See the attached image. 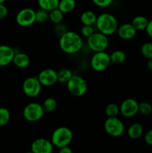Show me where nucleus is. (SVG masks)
I'll return each instance as SVG.
<instances>
[{"label": "nucleus", "instance_id": "f257e3e1", "mask_svg": "<svg viewBox=\"0 0 152 153\" xmlns=\"http://www.w3.org/2000/svg\"><path fill=\"white\" fill-rule=\"evenodd\" d=\"M59 46L61 50L66 54L72 55L78 52L83 46L81 36L72 31H66L61 35Z\"/></svg>", "mask_w": 152, "mask_h": 153}, {"label": "nucleus", "instance_id": "5701e85b", "mask_svg": "<svg viewBox=\"0 0 152 153\" xmlns=\"http://www.w3.org/2000/svg\"><path fill=\"white\" fill-rule=\"evenodd\" d=\"M72 76V72L69 69H61L58 72V82L61 84H66Z\"/></svg>", "mask_w": 152, "mask_h": 153}, {"label": "nucleus", "instance_id": "b1692460", "mask_svg": "<svg viewBox=\"0 0 152 153\" xmlns=\"http://www.w3.org/2000/svg\"><path fill=\"white\" fill-rule=\"evenodd\" d=\"M42 106H43V108L45 112H46V113H52V112L55 111V109L57 108L58 102H57L55 99L52 98V97H49V98L46 99L43 101Z\"/></svg>", "mask_w": 152, "mask_h": 153}, {"label": "nucleus", "instance_id": "4468645a", "mask_svg": "<svg viewBox=\"0 0 152 153\" xmlns=\"http://www.w3.org/2000/svg\"><path fill=\"white\" fill-rule=\"evenodd\" d=\"M15 51L10 46L7 45L0 46V67H6L13 62L15 55Z\"/></svg>", "mask_w": 152, "mask_h": 153}, {"label": "nucleus", "instance_id": "c9c22d12", "mask_svg": "<svg viewBox=\"0 0 152 153\" xmlns=\"http://www.w3.org/2000/svg\"><path fill=\"white\" fill-rule=\"evenodd\" d=\"M59 152L61 153H72V150L70 149V147H69V146H63V147L60 148Z\"/></svg>", "mask_w": 152, "mask_h": 153}, {"label": "nucleus", "instance_id": "393cba45", "mask_svg": "<svg viewBox=\"0 0 152 153\" xmlns=\"http://www.w3.org/2000/svg\"><path fill=\"white\" fill-rule=\"evenodd\" d=\"M63 14L64 13L58 8H55L54 10L49 11V20L52 21L53 23L58 25L61 24L63 19Z\"/></svg>", "mask_w": 152, "mask_h": 153}, {"label": "nucleus", "instance_id": "c756f323", "mask_svg": "<svg viewBox=\"0 0 152 153\" xmlns=\"http://www.w3.org/2000/svg\"><path fill=\"white\" fill-rule=\"evenodd\" d=\"M139 112L143 115H149L152 112V105L147 102L139 103Z\"/></svg>", "mask_w": 152, "mask_h": 153}, {"label": "nucleus", "instance_id": "f704fd0d", "mask_svg": "<svg viewBox=\"0 0 152 153\" xmlns=\"http://www.w3.org/2000/svg\"><path fill=\"white\" fill-rule=\"evenodd\" d=\"M145 31L146 32H147L148 35L151 38H152V19L148 21V23L147 27H146Z\"/></svg>", "mask_w": 152, "mask_h": 153}, {"label": "nucleus", "instance_id": "aec40b11", "mask_svg": "<svg viewBox=\"0 0 152 153\" xmlns=\"http://www.w3.org/2000/svg\"><path fill=\"white\" fill-rule=\"evenodd\" d=\"M60 0H37V3L40 8L51 11L55 8H58Z\"/></svg>", "mask_w": 152, "mask_h": 153}, {"label": "nucleus", "instance_id": "bb28decb", "mask_svg": "<svg viewBox=\"0 0 152 153\" xmlns=\"http://www.w3.org/2000/svg\"><path fill=\"white\" fill-rule=\"evenodd\" d=\"M36 22L39 23H45L49 20V12L46 10L40 8L35 11Z\"/></svg>", "mask_w": 152, "mask_h": 153}, {"label": "nucleus", "instance_id": "6ab92c4d", "mask_svg": "<svg viewBox=\"0 0 152 153\" xmlns=\"http://www.w3.org/2000/svg\"><path fill=\"white\" fill-rule=\"evenodd\" d=\"M76 7L75 0H60L58 9L63 13H68L72 11Z\"/></svg>", "mask_w": 152, "mask_h": 153}, {"label": "nucleus", "instance_id": "ddd939ff", "mask_svg": "<svg viewBox=\"0 0 152 153\" xmlns=\"http://www.w3.org/2000/svg\"><path fill=\"white\" fill-rule=\"evenodd\" d=\"M37 78L43 86H52L58 82V72L52 69H45L39 73Z\"/></svg>", "mask_w": 152, "mask_h": 153}, {"label": "nucleus", "instance_id": "f8f14e48", "mask_svg": "<svg viewBox=\"0 0 152 153\" xmlns=\"http://www.w3.org/2000/svg\"><path fill=\"white\" fill-rule=\"evenodd\" d=\"M53 144L46 138H37L32 142L31 150L33 153H51L53 151Z\"/></svg>", "mask_w": 152, "mask_h": 153}, {"label": "nucleus", "instance_id": "2eb2a0df", "mask_svg": "<svg viewBox=\"0 0 152 153\" xmlns=\"http://www.w3.org/2000/svg\"><path fill=\"white\" fill-rule=\"evenodd\" d=\"M137 31L131 23H125L118 27L117 32L119 37L123 40H131L137 34Z\"/></svg>", "mask_w": 152, "mask_h": 153}, {"label": "nucleus", "instance_id": "4be33fe9", "mask_svg": "<svg viewBox=\"0 0 152 153\" xmlns=\"http://www.w3.org/2000/svg\"><path fill=\"white\" fill-rule=\"evenodd\" d=\"M110 61L114 64H121L126 60V54L122 50H116L110 55Z\"/></svg>", "mask_w": 152, "mask_h": 153}, {"label": "nucleus", "instance_id": "4c0bfd02", "mask_svg": "<svg viewBox=\"0 0 152 153\" xmlns=\"http://www.w3.org/2000/svg\"><path fill=\"white\" fill-rule=\"evenodd\" d=\"M5 1L6 0H0V4H2V3H4Z\"/></svg>", "mask_w": 152, "mask_h": 153}, {"label": "nucleus", "instance_id": "0eeeda50", "mask_svg": "<svg viewBox=\"0 0 152 153\" xmlns=\"http://www.w3.org/2000/svg\"><path fill=\"white\" fill-rule=\"evenodd\" d=\"M44 113L42 105L37 102H31L26 105L22 111L24 118L29 122L40 120L43 117Z\"/></svg>", "mask_w": 152, "mask_h": 153}, {"label": "nucleus", "instance_id": "e433bc0d", "mask_svg": "<svg viewBox=\"0 0 152 153\" xmlns=\"http://www.w3.org/2000/svg\"><path fill=\"white\" fill-rule=\"evenodd\" d=\"M147 66H148V70H150L151 71H152V58L148 59V61Z\"/></svg>", "mask_w": 152, "mask_h": 153}, {"label": "nucleus", "instance_id": "cd10ccee", "mask_svg": "<svg viewBox=\"0 0 152 153\" xmlns=\"http://www.w3.org/2000/svg\"><path fill=\"white\" fill-rule=\"evenodd\" d=\"M10 119V114L8 109L0 107V127L4 126L8 123Z\"/></svg>", "mask_w": 152, "mask_h": 153}, {"label": "nucleus", "instance_id": "9d476101", "mask_svg": "<svg viewBox=\"0 0 152 153\" xmlns=\"http://www.w3.org/2000/svg\"><path fill=\"white\" fill-rule=\"evenodd\" d=\"M16 21L22 27L31 26L36 22L35 10L29 7L22 9L16 14Z\"/></svg>", "mask_w": 152, "mask_h": 153}, {"label": "nucleus", "instance_id": "2f4dec72", "mask_svg": "<svg viewBox=\"0 0 152 153\" xmlns=\"http://www.w3.org/2000/svg\"><path fill=\"white\" fill-rule=\"evenodd\" d=\"M92 2L100 7H106L113 3V0H92Z\"/></svg>", "mask_w": 152, "mask_h": 153}, {"label": "nucleus", "instance_id": "7c9ffc66", "mask_svg": "<svg viewBox=\"0 0 152 153\" xmlns=\"http://www.w3.org/2000/svg\"><path fill=\"white\" fill-rule=\"evenodd\" d=\"M80 32H81V34L83 37L88 38L94 33L93 25H83V27L81 28V30H80Z\"/></svg>", "mask_w": 152, "mask_h": 153}, {"label": "nucleus", "instance_id": "f03ea898", "mask_svg": "<svg viewBox=\"0 0 152 153\" xmlns=\"http://www.w3.org/2000/svg\"><path fill=\"white\" fill-rule=\"evenodd\" d=\"M95 26L99 32L109 36L117 31L119 24L117 19L113 14L103 13L97 16Z\"/></svg>", "mask_w": 152, "mask_h": 153}, {"label": "nucleus", "instance_id": "72a5a7b5", "mask_svg": "<svg viewBox=\"0 0 152 153\" xmlns=\"http://www.w3.org/2000/svg\"><path fill=\"white\" fill-rule=\"evenodd\" d=\"M144 140L148 145L152 146V129L148 130V131L145 134Z\"/></svg>", "mask_w": 152, "mask_h": 153}, {"label": "nucleus", "instance_id": "a878e982", "mask_svg": "<svg viewBox=\"0 0 152 153\" xmlns=\"http://www.w3.org/2000/svg\"><path fill=\"white\" fill-rule=\"evenodd\" d=\"M120 113L119 106L115 103H110L105 108V114L108 117H117Z\"/></svg>", "mask_w": 152, "mask_h": 153}, {"label": "nucleus", "instance_id": "f3484780", "mask_svg": "<svg viewBox=\"0 0 152 153\" xmlns=\"http://www.w3.org/2000/svg\"><path fill=\"white\" fill-rule=\"evenodd\" d=\"M128 135L131 139H138L143 134V126L139 123H135L130 126L128 128Z\"/></svg>", "mask_w": 152, "mask_h": 153}, {"label": "nucleus", "instance_id": "9b49d317", "mask_svg": "<svg viewBox=\"0 0 152 153\" xmlns=\"http://www.w3.org/2000/svg\"><path fill=\"white\" fill-rule=\"evenodd\" d=\"M121 114L127 118L133 117L139 112V103L134 99H126L119 106Z\"/></svg>", "mask_w": 152, "mask_h": 153}, {"label": "nucleus", "instance_id": "dca6fc26", "mask_svg": "<svg viewBox=\"0 0 152 153\" xmlns=\"http://www.w3.org/2000/svg\"><path fill=\"white\" fill-rule=\"evenodd\" d=\"M13 63L16 67H19V68H26L30 64V58L28 55H27L25 53L18 52V53L15 54Z\"/></svg>", "mask_w": 152, "mask_h": 153}, {"label": "nucleus", "instance_id": "c85d7f7f", "mask_svg": "<svg viewBox=\"0 0 152 153\" xmlns=\"http://www.w3.org/2000/svg\"><path fill=\"white\" fill-rule=\"evenodd\" d=\"M141 52L145 58L150 59L152 58V43L147 42L142 46Z\"/></svg>", "mask_w": 152, "mask_h": 153}, {"label": "nucleus", "instance_id": "412c9836", "mask_svg": "<svg viewBox=\"0 0 152 153\" xmlns=\"http://www.w3.org/2000/svg\"><path fill=\"white\" fill-rule=\"evenodd\" d=\"M148 23V19L144 16H137L133 19L132 24L134 28L137 31H141V30H145Z\"/></svg>", "mask_w": 152, "mask_h": 153}, {"label": "nucleus", "instance_id": "39448f33", "mask_svg": "<svg viewBox=\"0 0 152 153\" xmlns=\"http://www.w3.org/2000/svg\"><path fill=\"white\" fill-rule=\"evenodd\" d=\"M87 45L94 52L105 51L109 46L108 37L99 31L94 32L87 38Z\"/></svg>", "mask_w": 152, "mask_h": 153}, {"label": "nucleus", "instance_id": "7ed1b4c3", "mask_svg": "<svg viewBox=\"0 0 152 153\" xmlns=\"http://www.w3.org/2000/svg\"><path fill=\"white\" fill-rule=\"evenodd\" d=\"M73 138L72 131L68 127L61 126L57 128L53 131L51 137V141L54 146L58 149L63 146H69Z\"/></svg>", "mask_w": 152, "mask_h": 153}, {"label": "nucleus", "instance_id": "1a4fd4ad", "mask_svg": "<svg viewBox=\"0 0 152 153\" xmlns=\"http://www.w3.org/2000/svg\"><path fill=\"white\" fill-rule=\"evenodd\" d=\"M42 85L37 77H29L25 79L22 84V91L28 97H36L40 94Z\"/></svg>", "mask_w": 152, "mask_h": 153}, {"label": "nucleus", "instance_id": "473e14b6", "mask_svg": "<svg viewBox=\"0 0 152 153\" xmlns=\"http://www.w3.org/2000/svg\"><path fill=\"white\" fill-rule=\"evenodd\" d=\"M7 13H8V10L4 3L0 4V19H4L7 16Z\"/></svg>", "mask_w": 152, "mask_h": 153}, {"label": "nucleus", "instance_id": "6e6552de", "mask_svg": "<svg viewBox=\"0 0 152 153\" xmlns=\"http://www.w3.org/2000/svg\"><path fill=\"white\" fill-rule=\"evenodd\" d=\"M110 61V55L104 51L97 52L94 53L91 58L90 65L92 70L97 72H101L105 70L109 67Z\"/></svg>", "mask_w": 152, "mask_h": 153}, {"label": "nucleus", "instance_id": "20e7f679", "mask_svg": "<svg viewBox=\"0 0 152 153\" xmlns=\"http://www.w3.org/2000/svg\"><path fill=\"white\" fill-rule=\"evenodd\" d=\"M67 90L74 97H82L87 91L86 81L79 76L73 75L72 77L66 83Z\"/></svg>", "mask_w": 152, "mask_h": 153}, {"label": "nucleus", "instance_id": "423d86ee", "mask_svg": "<svg viewBox=\"0 0 152 153\" xmlns=\"http://www.w3.org/2000/svg\"><path fill=\"white\" fill-rule=\"evenodd\" d=\"M104 128L109 135L114 137H120L125 131V126L117 117L107 118L104 122Z\"/></svg>", "mask_w": 152, "mask_h": 153}, {"label": "nucleus", "instance_id": "a211bd4d", "mask_svg": "<svg viewBox=\"0 0 152 153\" xmlns=\"http://www.w3.org/2000/svg\"><path fill=\"white\" fill-rule=\"evenodd\" d=\"M80 22L83 25H93L97 20V16L92 10H85L80 15Z\"/></svg>", "mask_w": 152, "mask_h": 153}]
</instances>
